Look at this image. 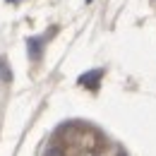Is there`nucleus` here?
I'll return each mask as SVG.
<instances>
[{"mask_svg": "<svg viewBox=\"0 0 156 156\" xmlns=\"http://www.w3.org/2000/svg\"><path fill=\"white\" fill-rule=\"evenodd\" d=\"M98 77H101V70H96V72H87V75H84V77L79 79V84H87V87H89V84H91V82H94V84H96V82H98Z\"/></svg>", "mask_w": 156, "mask_h": 156, "instance_id": "obj_1", "label": "nucleus"}, {"mask_svg": "<svg viewBox=\"0 0 156 156\" xmlns=\"http://www.w3.org/2000/svg\"><path fill=\"white\" fill-rule=\"evenodd\" d=\"M29 55H31V58L36 60L41 55V43L39 41H34V39H29Z\"/></svg>", "mask_w": 156, "mask_h": 156, "instance_id": "obj_2", "label": "nucleus"}, {"mask_svg": "<svg viewBox=\"0 0 156 156\" xmlns=\"http://www.w3.org/2000/svg\"><path fill=\"white\" fill-rule=\"evenodd\" d=\"M0 75L5 82H10V70H7V65H5V60H0Z\"/></svg>", "mask_w": 156, "mask_h": 156, "instance_id": "obj_3", "label": "nucleus"}, {"mask_svg": "<svg viewBox=\"0 0 156 156\" xmlns=\"http://www.w3.org/2000/svg\"><path fill=\"white\" fill-rule=\"evenodd\" d=\"M46 156H65V151H62L60 147H51V149L46 151Z\"/></svg>", "mask_w": 156, "mask_h": 156, "instance_id": "obj_4", "label": "nucleus"}, {"mask_svg": "<svg viewBox=\"0 0 156 156\" xmlns=\"http://www.w3.org/2000/svg\"><path fill=\"white\" fill-rule=\"evenodd\" d=\"M87 2H91V0H87Z\"/></svg>", "mask_w": 156, "mask_h": 156, "instance_id": "obj_5", "label": "nucleus"}]
</instances>
